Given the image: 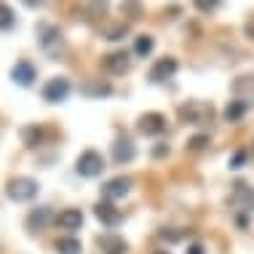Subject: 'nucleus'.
Wrapping results in <instances>:
<instances>
[{"instance_id": "10", "label": "nucleus", "mask_w": 254, "mask_h": 254, "mask_svg": "<svg viewBox=\"0 0 254 254\" xmlns=\"http://www.w3.org/2000/svg\"><path fill=\"white\" fill-rule=\"evenodd\" d=\"M102 64H105V70H107V72L123 75V72L131 70V54H128L126 49H118V51L107 54V57H102Z\"/></svg>"}, {"instance_id": "12", "label": "nucleus", "mask_w": 254, "mask_h": 254, "mask_svg": "<svg viewBox=\"0 0 254 254\" xmlns=\"http://www.w3.org/2000/svg\"><path fill=\"white\" fill-rule=\"evenodd\" d=\"M113 161L115 163H131L134 158H136V147H134V142L128 139L126 134H121V136H115V142H113Z\"/></svg>"}, {"instance_id": "5", "label": "nucleus", "mask_w": 254, "mask_h": 254, "mask_svg": "<svg viewBox=\"0 0 254 254\" xmlns=\"http://www.w3.org/2000/svg\"><path fill=\"white\" fill-rule=\"evenodd\" d=\"M72 94V83L70 78H51L49 83L40 88V97L43 102H49V105H62V102H67V97Z\"/></svg>"}, {"instance_id": "22", "label": "nucleus", "mask_w": 254, "mask_h": 254, "mask_svg": "<svg viewBox=\"0 0 254 254\" xmlns=\"http://www.w3.org/2000/svg\"><path fill=\"white\" fill-rule=\"evenodd\" d=\"M16 27V11L8 3H0V32H11Z\"/></svg>"}, {"instance_id": "7", "label": "nucleus", "mask_w": 254, "mask_h": 254, "mask_svg": "<svg viewBox=\"0 0 254 254\" xmlns=\"http://www.w3.org/2000/svg\"><path fill=\"white\" fill-rule=\"evenodd\" d=\"M169 121L163 113H145L139 115V121H136V128H139L145 136H161L163 131H166Z\"/></svg>"}, {"instance_id": "35", "label": "nucleus", "mask_w": 254, "mask_h": 254, "mask_svg": "<svg viewBox=\"0 0 254 254\" xmlns=\"http://www.w3.org/2000/svg\"><path fill=\"white\" fill-rule=\"evenodd\" d=\"M102 3H105V0H102Z\"/></svg>"}, {"instance_id": "34", "label": "nucleus", "mask_w": 254, "mask_h": 254, "mask_svg": "<svg viewBox=\"0 0 254 254\" xmlns=\"http://www.w3.org/2000/svg\"><path fill=\"white\" fill-rule=\"evenodd\" d=\"M155 254H171V252H155Z\"/></svg>"}, {"instance_id": "30", "label": "nucleus", "mask_w": 254, "mask_h": 254, "mask_svg": "<svg viewBox=\"0 0 254 254\" xmlns=\"http://www.w3.org/2000/svg\"><path fill=\"white\" fill-rule=\"evenodd\" d=\"M171 153V147L166 145V142H158V145L153 147V158H166Z\"/></svg>"}, {"instance_id": "8", "label": "nucleus", "mask_w": 254, "mask_h": 254, "mask_svg": "<svg viewBox=\"0 0 254 254\" xmlns=\"http://www.w3.org/2000/svg\"><path fill=\"white\" fill-rule=\"evenodd\" d=\"M134 182L131 177H113V180H107L105 185H102V195H105V201H118V198H126L128 193H131Z\"/></svg>"}, {"instance_id": "29", "label": "nucleus", "mask_w": 254, "mask_h": 254, "mask_svg": "<svg viewBox=\"0 0 254 254\" xmlns=\"http://www.w3.org/2000/svg\"><path fill=\"white\" fill-rule=\"evenodd\" d=\"M158 236H161L163 241H171V244H174V241H180V238H182V233H174L171 228H163L161 233H158Z\"/></svg>"}, {"instance_id": "16", "label": "nucleus", "mask_w": 254, "mask_h": 254, "mask_svg": "<svg viewBox=\"0 0 254 254\" xmlns=\"http://www.w3.org/2000/svg\"><path fill=\"white\" fill-rule=\"evenodd\" d=\"M97 244H99V249L105 254H126V249H128L126 241H123L121 236H115V233H105V236H99Z\"/></svg>"}, {"instance_id": "4", "label": "nucleus", "mask_w": 254, "mask_h": 254, "mask_svg": "<svg viewBox=\"0 0 254 254\" xmlns=\"http://www.w3.org/2000/svg\"><path fill=\"white\" fill-rule=\"evenodd\" d=\"M105 169H107L105 155H102L99 150H83V153L78 155V161H75V174L83 177V180H94V177H99Z\"/></svg>"}, {"instance_id": "26", "label": "nucleus", "mask_w": 254, "mask_h": 254, "mask_svg": "<svg viewBox=\"0 0 254 254\" xmlns=\"http://www.w3.org/2000/svg\"><path fill=\"white\" fill-rule=\"evenodd\" d=\"M246 158H249V153H246V150L241 147V150H236V153L230 155V161H228V166L230 169H241L244 163H246Z\"/></svg>"}, {"instance_id": "33", "label": "nucleus", "mask_w": 254, "mask_h": 254, "mask_svg": "<svg viewBox=\"0 0 254 254\" xmlns=\"http://www.w3.org/2000/svg\"><path fill=\"white\" fill-rule=\"evenodd\" d=\"M24 3H27V5H40L43 0H24Z\"/></svg>"}, {"instance_id": "27", "label": "nucleus", "mask_w": 254, "mask_h": 254, "mask_svg": "<svg viewBox=\"0 0 254 254\" xmlns=\"http://www.w3.org/2000/svg\"><path fill=\"white\" fill-rule=\"evenodd\" d=\"M123 13H131V19H139L142 16V8H139V0H126V3L121 5Z\"/></svg>"}, {"instance_id": "20", "label": "nucleus", "mask_w": 254, "mask_h": 254, "mask_svg": "<svg viewBox=\"0 0 254 254\" xmlns=\"http://www.w3.org/2000/svg\"><path fill=\"white\" fill-rule=\"evenodd\" d=\"M233 198L244 206V211H252L254 209V190L246 182H236V185H233Z\"/></svg>"}, {"instance_id": "31", "label": "nucleus", "mask_w": 254, "mask_h": 254, "mask_svg": "<svg viewBox=\"0 0 254 254\" xmlns=\"http://www.w3.org/2000/svg\"><path fill=\"white\" fill-rule=\"evenodd\" d=\"M244 32H246V38H252V40H254V13L249 16V22L244 24Z\"/></svg>"}, {"instance_id": "1", "label": "nucleus", "mask_w": 254, "mask_h": 254, "mask_svg": "<svg viewBox=\"0 0 254 254\" xmlns=\"http://www.w3.org/2000/svg\"><path fill=\"white\" fill-rule=\"evenodd\" d=\"M38 43H40V49L54 59L64 57V51H67V40L62 35V30L54 24H46V22L38 24Z\"/></svg>"}, {"instance_id": "17", "label": "nucleus", "mask_w": 254, "mask_h": 254, "mask_svg": "<svg viewBox=\"0 0 254 254\" xmlns=\"http://www.w3.org/2000/svg\"><path fill=\"white\" fill-rule=\"evenodd\" d=\"M233 94H236V99H244V102H249V105H254V75H241V78H236Z\"/></svg>"}, {"instance_id": "28", "label": "nucleus", "mask_w": 254, "mask_h": 254, "mask_svg": "<svg viewBox=\"0 0 254 254\" xmlns=\"http://www.w3.org/2000/svg\"><path fill=\"white\" fill-rule=\"evenodd\" d=\"M126 32H128V27H126V24H121V27H113V30L107 32V40H121L123 35H126Z\"/></svg>"}, {"instance_id": "18", "label": "nucleus", "mask_w": 254, "mask_h": 254, "mask_svg": "<svg viewBox=\"0 0 254 254\" xmlns=\"http://www.w3.org/2000/svg\"><path fill=\"white\" fill-rule=\"evenodd\" d=\"M22 142H24V147H30V150H35V147H40L43 145V136H46V131H43V126H38V123H30V126H22Z\"/></svg>"}, {"instance_id": "6", "label": "nucleus", "mask_w": 254, "mask_h": 254, "mask_svg": "<svg viewBox=\"0 0 254 254\" xmlns=\"http://www.w3.org/2000/svg\"><path fill=\"white\" fill-rule=\"evenodd\" d=\"M177 70H180V62H177L174 57H163V59H158L155 64L150 67L147 80L150 83H166V80H171L177 75Z\"/></svg>"}, {"instance_id": "9", "label": "nucleus", "mask_w": 254, "mask_h": 254, "mask_svg": "<svg viewBox=\"0 0 254 254\" xmlns=\"http://www.w3.org/2000/svg\"><path fill=\"white\" fill-rule=\"evenodd\" d=\"M11 80H13L16 86H22V88H30V86L38 80L35 64H32L30 59H19L16 64L11 67Z\"/></svg>"}, {"instance_id": "11", "label": "nucleus", "mask_w": 254, "mask_h": 254, "mask_svg": "<svg viewBox=\"0 0 254 254\" xmlns=\"http://www.w3.org/2000/svg\"><path fill=\"white\" fill-rule=\"evenodd\" d=\"M94 217H97L99 222L105 225V228H110V230L118 228V225L123 222V214H121V211L115 209L110 201H99L97 206H94Z\"/></svg>"}, {"instance_id": "2", "label": "nucleus", "mask_w": 254, "mask_h": 254, "mask_svg": "<svg viewBox=\"0 0 254 254\" xmlns=\"http://www.w3.org/2000/svg\"><path fill=\"white\" fill-rule=\"evenodd\" d=\"M182 123H190V126H203V123H211L214 118V107L209 102H201V99H190L177 110Z\"/></svg>"}, {"instance_id": "23", "label": "nucleus", "mask_w": 254, "mask_h": 254, "mask_svg": "<svg viewBox=\"0 0 254 254\" xmlns=\"http://www.w3.org/2000/svg\"><path fill=\"white\" fill-rule=\"evenodd\" d=\"M57 252L59 254H80V241H78V238H72V236L59 238V241H57Z\"/></svg>"}, {"instance_id": "13", "label": "nucleus", "mask_w": 254, "mask_h": 254, "mask_svg": "<svg viewBox=\"0 0 254 254\" xmlns=\"http://www.w3.org/2000/svg\"><path fill=\"white\" fill-rule=\"evenodd\" d=\"M80 94L88 97V99H102V97H110V94H113V86H110V80L91 78V80H86V83L80 86Z\"/></svg>"}, {"instance_id": "24", "label": "nucleus", "mask_w": 254, "mask_h": 254, "mask_svg": "<svg viewBox=\"0 0 254 254\" xmlns=\"http://www.w3.org/2000/svg\"><path fill=\"white\" fill-rule=\"evenodd\" d=\"M185 147H188L190 153H201V150L209 147V134H195V136H190Z\"/></svg>"}, {"instance_id": "3", "label": "nucleus", "mask_w": 254, "mask_h": 254, "mask_svg": "<svg viewBox=\"0 0 254 254\" xmlns=\"http://www.w3.org/2000/svg\"><path fill=\"white\" fill-rule=\"evenodd\" d=\"M40 185L38 180H32V177H13V180H8V185H5V195L11 198L13 203H30L32 198L38 195Z\"/></svg>"}, {"instance_id": "21", "label": "nucleus", "mask_w": 254, "mask_h": 254, "mask_svg": "<svg viewBox=\"0 0 254 254\" xmlns=\"http://www.w3.org/2000/svg\"><path fill=\"white\" fill-rule=\"evenodd\" d=\"M153 49H155V38L153 35H136L134 38V54L136 57H150L153 54Z\"/></svg>"}, {"instance_id": "32", "label": "nucleus", "mask_w": 254, "mask_h": 254, "mask_svg": "<svg viewBox=\"0 0 254 254\" xmlns=\"http://www.w3.org/2000/svg\"><path fill=\"white\" fill-rule=\"evenodd\" d=\"M185 254H206V252H203V244H190Z\"/></svg>"}, {"instance_id": "19", "label": "nucleus", "mask_w": 254, "mask_h": 254, "mask_svg": "<svg viewBox=\"0 0 254 254\" xmlns=\"http://www.w3.org/2000/svg\"><path fill=\"white\" fill-rule=\"evenodd\" d=\"M249 110H252L249 102H244V99H233V102H228V107H225L222 118L228 121V123H238L246 113H249Z\"/></svg>"}, {"instance_id": "15", "label": "nucleus", "mask_w": 254, "mask_h": 254, "mask_svg": "<svg viewBox=\"0 0 254 254\" xmlns=\"http://www.w3.org/2000/svg\"><path fill=\"white\" fill-rule=\"evenodd\" d=\"M57 225H59L62 230H80V228H83V211H80V209H64V211H59Z\"/></svg>"}, {"instance_id": "25", "label": "nucleus", "mask_w": 254, "mask_h": 254, "mask_svg": "<svg viewBox=\"0 0 254 254\" xmlns=\"http://www.w3.org/2000/svg\"><path fill=\"white\" fill-rule=\"evenodd\" d=\"M193 5L201 13H211V11H217L219 5H222V0H193Z\"/></svg>"}, {"instance_id": "14", "label": "nucleus", "mask_w": 254, "mask_h": 254, "mask_svg": "<svg viewBox=\"0 0 254 254\" xmlns=\"http://www.w3.org/2000/svg\"><path fill=\"white\" fill-rule=\"evenodd\" d=\"M49 222H51V209L49 206H38V209H32L30 214H27V228H30L32 233L46 230Z\"/></svg>"}]
</instances>
